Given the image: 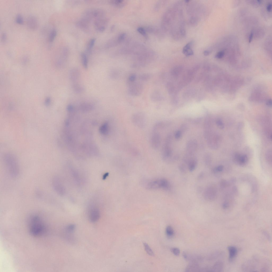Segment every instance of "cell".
<instances>
[{"instance_id":"cell-10","label":"cell","mask_w":272,"mask_h":272,"mask_svg":"<svg viewBox=\"0 0 272 272\" xmlns=\"http://www.w3.org/2000/svg\"><path fill=\"white\" fill-rule=\"evenodd\" d=\"M217 195V191L216 188L211 185L206 188L203 193L205 199L208 201H212L216 198Z\"/></svg>"},{"instance_id":"cell-19","label":"cell","mask_w":272,"mask_h":272,"mask_svg":"<svg viewBox=\"0 0 272 272\" xmlns=\"http://www.w3.org/2000/svg\"><path fill=\"white\" fill-rule=\"evenodd\" d=\"M186 272L201 271V269L197 263H191L188 265L185 269Z\"/></svg>"},{"instance_id":"cell-22","label":"cell","mask_w":272,"mask_h":272,"mask_svg":"<svg viewBox=\"0 0 272 272\" xmlns=\"http://www.w3.org/2000/svg\"><path fill=\"white\" fill-rule=\"evenodd\" d=\"M192 42H189L186 45L183 49V53L187 56H189L194 54L192 49L191 48Z\"/></svg>"},{"instance_id":"cell-57","label":"cell","mask_w":272,"mask_h":272,"mask_svg":"<svg viewBox=\"0 0 272 272\" xmlns=\"http://www.w3.org/2000/svg\"><path fill=\"white\" fill-rule=\"evenodd\" d=\"M257 1L259 4H261L262 2V1Z\"/></svg>"},{"instance_id":"cell-36","label":"cell","mask_w":272,"mask_h":272,"mask_svg":"<svg viewBox=\"0 0 272 272\" xmlns=\"http://www.w3.org/2000/svg\"><path fill=\"white\" fill-rule=\"evenodd\" d=\"M57 35V32L55 29L53 30L49 34L48 40L49 42H52L54 40Z\"/></svg>"},{"instance_id":"cell-45","label":"cell","mask_w":272,"mask_h":272,"mask_svg":"<svg viewBox=\"0 0 272 272\" xmlns=\"http://www.w3.org/2000/svg\"><path fill=\"white\" fill-rule=\"evenodd\" d=\"M16 22L19 24H21L23 23V19L22 16L20 15H17L16 18Z\"/></svg>"},{"instance_id":"cell-53","label":"cell","mask_w":272,"mask_h":272,"mask_svg":"<svg viewBox=\"0 0 272 272\" xmlns=\"http://www.w3.org/2000/svg\"><path fill=\"white\" fill-rule=\"evenodd\" d=\"M6 35L4 33L3 34L2 36V39L3 42H5L6 39Z\"/></svg>"},{"instance_id":"cell-50","label":"cell","mask_w":272,"mask_h":272,"mask_svg":"<svg viewBox=\"0 0 272 272\" xmlns=\"http://www.w3.org/2000/svg\"><path fill=\"white\" fill-rule=\"evenodd\" d=\"M272 5L271 3H269L267 6V9L269 12H270L271 10Z\"/></svg>"},{"instance_id":"cell-47","label":"cell","mask_w":272,"mask_h":272,"mask_svg":"<svg viewBox=\"0 0 272 272\" xmlns=\"http://www.w3.org/2000/svg\"><path fill=\"white\" fill-rule=\"evenodd\" d=\"M75 109L74 106L72 104L68 105L67 107V110L69 112H72Z\"/></svg>"},{"instance_id":"cell-12","label":"cell","mask_w":272,"mask_h":272,"mask_svg":"<svg viewBox=\"0 0 272 272\" xmlns=\"http://www.w3.org/2000/svg\"><path fill=\"white\" fill-rule=\"evenodd\" d=\"M197 147L198 144L196 140H192L189 141L186 145V154L191 155H194L197 150Z\"/></svg>"},{"instance_id":"cell-58","label":"cell","mask_w":272,"mask_h":272,"mask_svg":"<svg viewBox=\"0 0 272 272\" xmlns=\"http://www.w3.org/2000/svg\"><path fill=\"white\" fill-rule=\"evenodd\" d=\"M189 1H186V2H187V3H188V2H189Z\"/></svg>"},{"instance_id":"cell-8","label":"cell","mask_w":272,"mask_h":272,"mask_svg":"<svg viewBox=\"0 0 272 272\" xmlns=\"http://www.w3.org/2000/svg\"><path fill=\"white\" fill-rule=\"evenodd\" d=\"M128 92L129 94L134 97L140 95L143 90V86L140 83L135 82L129 85Z\"/></svg>"},{"instance_id":"cell-48","label":"cell","mask_w":272,"mask_h":272,"mask_svg":"<svg viewBox=\"0 0 272 272\" xmlns=\"http://www.w3.org/2000/svg\"><path fill=\"white\" fill-rule=\"evenodd\" d=\"M263 232L264 235L267 238V239L269 241L270 240L271 238L269 234L268 233L265 231H263Z\"/></svg>"},{"instance_id":"cell-17","label":"cell","mask_w":272,"mask_h":272,"mask_svg":"<svg viewBox=\"0 0 272 272\" xmlns=\"http://www.w3.org/2000/svg\"><path fill=\"white\" fill-rule=\"evenodd\" d=\"M27 24L28 27L33 30L37 28L38 25L37 20L35 17L32 16H30L28 18Z\"/></svg>"},{"instance_id":"cell-29","label":"cell","mask_w":272,"mask_h":272,"mask_svg":"<svg viewBox=\"0 0 272 272\" xmlns=\"http://www.w3.org/2000/svg\"><path fill=\"white\" fill-rule=\"evenodd\" d=\"M126 2L123 1H110L111 4L114 5L117 7H121L124 6Z\"/></svg>"},{"instance_id":"cell-42","label":"cell","mask_w":272,"mask_h":272,"mask_svg":"<svg viewBox=\"0 0 272 272\" xmlns=\"http://www.w3.org/2000/svg\"><path fill=\"white\" fill-rule=\"evenodd\" d=\"M216 124L220 129H223L224 128V125L223 122L220 119H218L216 121Z\"/></svg>"},{"instance_id":"cell-44","label":"cell","mask_w":272,"mask_h":272,"mask_svg":"<svg viewBox=\"0 0 272 272\" xmlns=\"http://www.w3.org/2000/svg\"><path fill=\"white\" fill-rule=\"evenodd\" d=\"M138 31L144 36L146 37H147V34L146 33V31L145 29L142 27L139 28L138 29Z\"/></svg>"},{"instance_id":"cell-56","label":"cell","mask_w":272,"mask_h":272,"mask_svg":"<svg viewBox=\"0 0 272 272\" xmlns=\"http://www.w3.org/2000/svg\"><path fill=\"white\" fill-rule=\"evenodd\" d=\"M203 174L202 173L201 174H200L199 176V178H202V177L203 176Z\"/></svg>"},{"instance_id":"cell-20","label":"cell","mask_w":272,"mask_h":272,"mask_svg":"<svg viewBox=\"0 0 272 272\" xmlns=\"http://www.w3.org/2000/svg\"><path fill=\"white\" fill-rule=\"evenodd\" d=\"M94 108V105L91 103L84 102L80 105L79 108L83 112H89L93 110Z\"/></svg>"},{"instance_id":"cell-35","label":"cell","mask_w":272,"mask_h":272,"mask_svg":"<svg viewBox=\"0 0 272 272\" xmlns=\"http://www.w3.org/2000/svg\"><path fill=\"white\" fill-rule=\"evenodd\" d=\"M119 75L118 72L115 70L111 71L109 73V76L110 78L112 79L117 78L118 77Z\"/></svg>"},{"instance_id":"cell-39","label":"cell","mask_w":272,"mask_h":272,"mask_svg":"<svg viewBox=\"0 0 272 272\" xmlns=\"http://www.w3.org/2000/svg\"><path fill=\"white\" fill-rule=\"evenodd\" d=\"M171 251L176 256L180 255V251L179 249L177 248H172L171 249Z\"/></svg>"},{"instance_id":"cell-54","label":"cell","mask_w":272,"mask_h":272,"mask_svg":"<svg viewBox=\"0 0 272 272\" xmlns=\"http://www.w3.org/2000/svg\"><path fill=\"white\" fill-rule=\"evenodd\" d=\"M267 104L268 106L269 107H271L272 105L271 100H268L267 103Z\"/></svg>"},{"instance_id":"cell-11","label":"cell","mask_w":272,"mask_h":272,"mask_svg":"<svg viewBox=\"0 0 272 272\" xmlns=\"http://www.w3.org/2000/svg\"><path fill=\"white\" fill-rule=\"evenodd\" d=\"M100 212L98 208L94 206L90 208L89 212V217L91 222H96L100 219Z\"/></svg>"},{"instance_id":"cell-43","label":"cell","mask_w":272,"mask_h":272,"mask_svg":"<svg viewBox=\"0 0 272 272\" xmlns=\"http://www.w3.org/2000/svg\"><path fill=\"white\" fill-rule=\"evenodd\" d=\"M188 128V125L184 123L181 127L180 130L183 133L186 132Z\"/></svg>"},{"instance_id":"cell-6","label":"cell","mask_w":272,"mask_h":272,"mask_svg":"<svg viewBox=\"0 0 272 272\" xmlns=\"http://www.w3.org/2000/svg\"><path fill=\"white\" fill-rule=\"evenodd\" d=\"M104 15V12L101 9H90L85 12L84 18L90 21L92 18H96L97 20L102 18Z\"/></svg>"},{"instance_id":"cell-49","label":"cell","mask_w":272,"mask_h":272,"mask_svg":"<svg viewBox=\"0 0 272 272\" xmlns=\"http://www.w3.org/2000/svg\"><path fill=\"white\" fill-rule=\"evenodd\" d=\"M125 36V35L124 34H121L119 37L118 40L119 41H121L124 39Z\"/></svg>"},{"instance_id":"cell-13","label":"cell","mask_w":272,"mask_h":272,"mask_svg":"<svg viewBox=\"0 0 272 272\" xmlns=\"http://www.w3.org/2000/svg\"><path fill=\"white\" fill-rule=\"evenodd\" d=\"M107 24L106 20L102 18L96 20L94 23L96 30L101 33L104 32L106 29Z\"/></svg>"},{"instance_id":"cell-15","label":"cell","mask_w":272,"mask_h":272,"mask_svg":"<svg viewBox=\"0 0 272 272\" xmlns=\"http://www.w3.org/2000/svg\"><path fill=\"white\" fill-rule=\"evenodd\" d=\"M81 75V71L78 68L73 67L69 72V79L72 82H75L79 79Z\"/></svg>"},{"instance_id":"cell-26","label":"cell","mask_w":272,"mask_h":272,"mask_svg":"<svg viewBox=\"0 0 272 272\" xmlns=\"http://www.w3.org/2000/svg\"><path fill=\"white\" fill-rule=\"evenodd\" d=\"M81 58L82 65L85 69L88 67V59L87 55L83 52L81 54Z\"/></svg>"},{"instance_id":"cell-41","label":"cell","mask_w":272,"mask_h":272,"mask_svg":"<svg viewBox=\"0 0 272 272\" xmlns=\"http://www.w3.org/2000/svg\"><path fill=\"white\" fill-rule=\"evenodd\" d=\"M225 54V50H222L219 52L216 55L215 57L218 59H221L224 57Z\"/></svg>"},{"instance_id":"cell-31","label":"cell","mask_w":272,"mask_h":272,"mask_svg":"<svg viewBox=\"0 0 272 272\" xmlns=\"http://www.w3.org/2000/svg\"><path fill=\"white\" fill-rule=\"evenodd\" d=\"M96 41L95 39L93 38L91 39L89 42L87 50V52L89 54H90L91 53L92 49L94 46Z\"/></svg>"},{"instance_id":"cell-24","label":"cell","mask_w":272,"mask_h":272,"mask_svg":"<svg viewBox=\"0 0 272 272\" xmlns=\"http://www.w3.org/2000/svg\"><path fill=\"white\" fill-rule=\"evenodd\" d=\"M197 163V160L194 157L190 160L187 165V168L189 170L190 172L194 171L196 168Z\"/></svg>"},{"instance_id":"cell-32","label":"cell","mask_w":272,"mask_h":272,"mask_svg":"<svg viewBox=\"0 0 272 272\" xmlns=\"http://www.w3.org/2000/svg\"><path fill=\"white\" fill-rule=\"evenodd\" d=\"M76 226L74 224H71L67 226L65 228L66 232L68 233L71 234L75 231Z\"/></svg>"},{"instance_id":"cell-25","label":"cell","mask_w":272,"mask_h":272,"mask_svg":"<svg viewBox=\"0 0 272 272\" xmlns=\"http://www.w3.org/2000/svg\"><path fill=\"white\" fill-rule=\"evenodd\" d=\"M89 21L84 18L82 20L78 22L77 23V26L80 28L86 29L88 28V24Z\"/></svg>"},{"instance_id":"cell-40","label":"cell","mask_w":272,"mask_h":272,"mask_svg":"<svg viewBox=\"0 0 272 272\" xmlns=\"http://www.w3.org/2000/svg\"><path fill=\"white\" fill-rule=\"evenodd\" d=\"M179 169L182 172L185 173L186 172L187 169V167L184 164H182L179 165Z\"/></svg>"},{"instance_id":"cell-16","label":"cell","mask_w":272,"mask_h":272,"mask_svg":"<svg viewBox=\"0 0 272 272\" xmlns=\"http://www.w3.org/2000/svg\"><path fill=\"white\" fill-rule=\"evenodd\" d=\"M183 255L184 258L187 261L191 263H197L202 261L201 257L198 256L193 255L187 252H184Z\"/></svg>"},{"instance_id":"cell-46","label":"cell","mask_w":272,"mask_h":272,"mask_svg":"<svg viewBox=\"0 0 272 272\" xmlns=\"http://www.w3.org/2000/svg\"><path fill=\"white\" fill-rule=\"evenodd\" d=\"M182 133L180 130L177 131L175 133V138L177 139H180L182 137Z\"/></svg>"},{"instance_id":"cell-1","label":"cell","mask_w":272,"mask_h":272,"mask_svg":"<svg viewBox=\"0 0 272 272\" xmlns=\"http://www.w3.org/2000/svg\"><path fill=\"white\" fill-rule=\"evenodd\" d=\"M3 161L8 174L11 177L16 178L19 176L20 168L19 162L14 154L6 153L3 157Z\"/></svg>"},{"instance_id":"cell-2","label":"cell","mask_w":272,"mask_h":272,"mask_svg":"<svg viewBox=\"0 0 272 272\" xmlns=\"http://www.w3.org/2000/svg\"><path fill=\"white\" fill-rule=\"evenodd\" d=\"M259 259L254 257L245 262L242 266V270L244 271H258L259 267L261 271H266L268 269V263L265 262L262 263Z\"/></svg>"},{"instance_id":"cell-55","label":"cell","mask_w":272,"mask_h":272,"mask_svg":"<svg viewBox=\"0 0 272 272\" xmlns=\"http://www.w3.org/2000/svg\"><path fill=\"white\" fill-rule=\"evenodd\" d=\"M210 53V52L208 50H206L204 52L203 54L204 55L206 56H207Z\"/></svg>"},{"instance_id":"cell-21","label":"cell","mask_w":272,"mask_h":272,"mask_svg":"<svg viewBox=\"0 0 272 272\" xmlns=\"http://www.w3.org/2000/svg\"><path fill=\"white\" fill-rule=\"evenodd\" d=\"M224 267L223 263L222 261L216 262L213 266L210 268L211 271L220 272L223 270Z\"/></svg>"},{"instance_id":"cell-27","label":"cell","mask_w":272,"mask_h":272,"mask_svg":"<svg viewBox=\"0 0 272 272\" xmlns=\"http://www.w3.org/2000/svg\"><path fill=\"white\" fill-rule=\"evenodd\" d=\"M166 233L167 236L171 238L174 236V231L173 229L170 226L167 227L166 229Z\"/></svg>"},{"instance_id":"cell-33","label":"cell","mask_w":272,"mask_h":272,"mask_svg":"<svg viewBox=\"0 0 272 272\" xmlns=\"http://www.w3.org/2000/svg\"><path fill=\"white\" fill-rule=\"evenodd\" d=\"M204 161L206 165L207 166L211 164V155L209 153L205 154L204 158Z\"/></svg>"},{"instance_id":"cell-14","label":"cell","mask_w":272,"mask_h":272,"mask_svg":"<svg viewBox=\"0 0 272 272\" xmlns=\"http://www.w3.org/2000/svg\"><path fill=\"white\" fill-rule=\"evenodd\" d=\"M233 160L235 163L240 166H244L248 161V158L246 155L238 154L234 156Z\"/></svg>"},{"instance_id":"cell-51","label":"cell","mask_w":272,"mask_h":272,"mask_svg":"<svg viewBox=\"0 0 272 272\" xmlns=\"http://www.w3.org/2000/svg\"><path fill=\"white\" fill-rule=\"evenodd\" d=\"M253 31H251V32L249 36V43H251L252 40L253 36Z\"/></svg>"},{"instance_id":"cell-52","label":"cell","mask_w":272,"mask_h":272,"mask_svg":"<svg viewBox=\"0 0 272 272\" xmlns=\"http://www.w3.org/2000/svg\"><path fill=\"white\" fill-rule=\"evenodd\" d=\"M109 173L108 172H106L105 173L103 176V180H105L107 178V177L109 176Z\"/></svg>"},{"instance_id":"cell-38","label":"cell","mask_w":272,"mask_h":272,"mask_svg":"<svg viewBox=\"0 0 272 272\" xmlns=\"http://www.w3.org/2000/svg\"><path fill=\"white\" fill-rule=\"evenodd\" d=\"M223 166L222 165H220L214 168L213 169L212 171L214 173H217L222 171L223 170Z\"/></svg>"},{"instance_id":"cell-23","label":"cell","mask_w":272,"mask_h":272,"mask_svg":"<svg viewBox=\"0 0 272 272\" xmlns=\"http://www.w3.org/2000/svg\"><path fill=\"white\" fill-rule=\"evenodd\" d=\"M72 88L73 91L77 94L82 93L84 90L83 86L78 83L73 84L72 85Z\"/></svg>"},{"instance_id":"cell-9","label":"cell","mask_w":272,"mask_h":272,"mask_svg":"<svg viewBox=\"0 0 272 272\" xmlns=\"http://www.w3.org/2000/svg\"><path fill=\"white\" fill-rule=\"evenodd\" d=\"M151 138V143L153 149H157L160 147L161 142V136L159 132L153 129Z\"/></svg>"},{"instance_id":"cell-18","label":"cell","mask_w":272,"mask_h":272,"mask_svg":"<svg viewBox=\"0 0 272 272\" xmlns=\"http://www.w3.org/2000/svg\"><path fill=\"white\" fill-rule=\"evenodd\" d=\"M229 252V262H232L236 258L238 254V250L236 247L233 246H229L228 248Z\"/></svg>"},{"instance_id":"cell-28","label":"cell","mask_w":272,"mask_h":272,"mask_svg":"<svg viewBox=\"0 0 272 272\" xmlns=\"http://www.w3.org/2000/svg\"><path fill=\"white\" fill-rule=\"evenodd\" d=\"M109 127L108 123H105L101 126L100 129V131L102 134H106L109 132Z\"/></svg>"},{"instance_id":"cell-30","label":"cell","mask_w":272,"mask_h":272,"mask_svg":"<svg viewBox=\"0 0 272 272\" xmlns=\"http://www.w3.org/2000/svg\"><path fill=\"white\" fill-rule=\"evenodd\" d=\"M152 77V76L150 73H145L141 74L139 78L142 81H147L149 80Z\"/></svg>"},{"instance_id":"cell-5","label":"cell","mask_w":272,"mask_h":272,"mask_svg":"<svg viewBox=\"0 0 272 272\" xmlns=\"http://www.w3.org/2000/svg\"><path fill=\"white\" fill-rule=\"evenodd\" d=\"M131 119L134 125L140 128H144L146 125V116L143 112H138L134 113L132 115Z\"/></svg>"},{"instance_id":"cell-34","label":"cell","mask_w":272,"mask_h":272,"mask_svg":"<svg viewBox=\"0 0 272 272\" xmlns=\"http://www.w3.org/2000/svg\"><path fill=\"white\" fill-rule=\"evenodd\" d=\"M137 79V76L134 74H132L130 75L128 79L127 84L128 85L135 82Z\"/></svg>"},{"instance_id":"cell-7","label":"cell","mask_w":272,"mask_h":272,"mask_svg":"<svg viewBox=\"0 0 272 272\" xmlns=\"http://www.w3.org/2000/svg\"><path fill=\"white\" fill-rule=\"evenodd\" d=\"M52 185L54 190L58 195L62 196L65 194V188L59 177L55 176L53 178Z\"/></svg>"},{"instance_id":"cell-3","label":"cell","mask_w":272,"mask_h":272,"mask_svg":"<svg viewBox=\"0 0 272 272\" xmlns=\"http://www.w3.org/2000/svg\"><path fill=\"white\" fill-rule=\"evenodd\" d=\"M29 225L30 232L35 237L43 235L45 232V227L40 217L34 215L31 217Z\"/></svg>"},{"instance_id":"cell-37","label":"cell","mask_w":272,"mask_h":272,"mask_svg":"<svg viewBox=\"0 0 272 272\" xmlns=\"http://www.w3.org/2000/svg\"><path fill=\"white\" fill-rule=\"evenodd\" d=\"M144 245L145 250L147 254L149 255L153 256L154 255V253L153 251L148 244L146 243H144Z\"/></svg>"},{"instance_id":"cell-4","label":"cell","mask_w":272,"mask_h":272,"mask_svg":"<svg viewBox=\"0 0 272 272\" xmlns=\"http://www.w3.org/2000/svg\"><path fill=\"white\" fill-rule=\"evenodd\" d=\"M169 182L164 178H159L152 180L148 182L146 185V188L149 189H162L169 190L170 188Z\"/></svg>"}]
</instances>
